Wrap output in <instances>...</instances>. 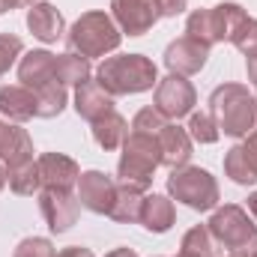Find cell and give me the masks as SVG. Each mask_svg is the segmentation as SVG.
<instances>
[{"instance_id":"ac0fdd59","label":"cell","mask_w":257,"mask_h":257,"mask_svg":"<svg viewBox=\"0 0 257 257\" xmlns=\"http://www.w3.org/2000/svg\"><path fill=\"white\" fill-rule=\"evenodd\" d=\"M156 141H159V150H162V165H165V168H171V171H174V168L189 165L194 141L189 138V132H186V128H180L177 123H168V126L156 135Z\"/></svg>"},{"instance_id":"d590c367","label":"cell","mask_w":257,"mask_h":257,"mask_svg":"<svg viewBox=\"0 0 257 257\" xmlns=\"http://www.w3.org/2000/svg\"><path fill=\"white\" fill-rule=\"evenodd\" d=\"M245 75H248V84L257 87V54L254 57H245Z\"/></svg>"},{"instance_id":"3957f363","label":"cell","mask_w":257,"mask_h":257,"mask_svg":"<svg viewBox=\"0 0 257 257\" xmlns=\"http://www.w3.org/2000/svg\"><path fill=\"white\" fill-rule=\"evenodd\" d=\"M66 51H75L81 57H108L111 51L120 48L123 33L114 24V18L108 12H84L69 30H66Z\"/></svg>"},{"instance_id":"e0dca14e","label":"cell","mask_w":257,"mask_h":257,"mask_svg":"<svg viewBox=\"0 0 257 257\" xmlns=\"http://www.w3.org/2000/svg\"><path fill=\"white\" fill-rule=\"evenodd\" d=\"M27 30L39 39V42H57L66 36V21L57 12L54 3H33L27 12Z\"/></svg>"},{"instance_id":"5b68a950","label":"cell","mask_w":257,"mask_h":257,"mask_svg":"<svg viewBox=\"0 0 257 257\" xmlns=\"http://www.w3.org/2000/svg\"><path fill=\"white\" fill-rule=\"evenodd\" d=\"M123 156L117 162V177L120 183L138 186L147 192V186L153 183V174L162 168V150L156 135H141V132H128L126 144L120 147Z\"/></svg>"},{"instance_id":"83f0119b","label":"cell","mask_w":257,"mask_h":257,"mask_svg":"<svg viewBox=\"0 0 257 257\" xmlns=\"http://www.w3.org/2000/svg\"><path fill=\"white\" fill-rule=\"evenodd\" d=\"M186 132H189V138L197 141V144H215V141L221 138V128H218L215 117H212L209 111H197V114H192Z\"/></svg>"},{"instance_id":"836d02e7","label":"cell","mask_w":257,"mask_h":257,"mask_svg":"<svg viewBox=\"0 0 257 257\" xmlns=\"http://www.w3.org/2000/svg\"><path fill=\"white\" fill-rule=\"evenodd\" d=\"M57 257H96L90 248H84V245H69V248H63Z\"/></svg>"},{"instance_id":"7a4b0ae2","label":"cell","mask_w":257,"mask_h":257,"mask_svg":"<svg viewBox=\"0 0 257 257\" xmlns=\"http://www.w3.org/2000/svg\"><path fill=\"white\" fill-rule=\"evenodd\" d=\"M96 81L117 99V96H135L153 90L159 84V72L156 63L144 54H117L99 63Z\"/></svg>"},{"instance_id":"d6a6232c","label":"cell","mask_w":257,"mask_h":257,"mask_svg":"<svg viewBox=\"0 0 257 257\" xmlns=\"http://www.w3.org/2000/svg\"><path fill=\"white\" fill-rule=\"evenodd\" d=\"M159 3H162V18H177L189 6V0H159Z\"/></svg>"},{"instance_id":"8fae6325","label":"cell","mask_w":257,"mask_h":257,"mask_svg":"<svg viewBox=\"0 0 257 257\" xmlns=\"http://www.w3.org/2000/svg\"><path fill=\"white\" fill-rule=\"evenodd\" d=\"M75 194H78L84 209H90L96 215H108L114 206V197H117V180L102 174V171H84L78 177Z\"/></svg>"},{"instance_id":"7402d4cb","label":"cell","mask_w":257,"mask_h":257,"mask_svg":"<svg viewBox=\"0 0 257 257\" xmlns=\"http://www.w3.org/2000/svg\"><path fill=\"white\" fill-rule=\"evenodd\" d=\"M90 132H93V141H96L105 153H111V150H120V147L126 144L128 123H126V117H123V114L108 111V114H102L99 120H93V123H90Z\"/></svg>"},{"instance_id":"1f68e13d","label":"cell","mask_w":257,"mask_h":257,"mask_svg":"<svg viewBox=\"0 0 257 257\" xmlns=\"http://www.w3.org/2000/svg\"><path fill=\"white\" fill-rule=\"evenodd\" d=\"M230 42H233L245 57H254L257 54V18H248V21L236 30V36H233Z\"/></svg>"},{"instance_id":"44dd1931","label":"cell","mask_w":257,"mask_h":257,"mask_svg":"<svg viewBox=\"0 0 257 257\" xmlns=\"http://www.w3.org/2000/svg\"><path fill=\"white\" fill-rule=\"evenodd\" d=\"M150 233H168L177 221V209L174 200L168 194H144V206H141V218H138Z\"/></svg>"},{"instance_id":"f35d334b","label":"cell","mask_w":257,"mask_h":257,"mask_svg":"<svg viewBox=\"0 0 257 257\" xmlns=\"http://www.w3.org/2000/svg\"><path fill=\"white\" fill-rule=\"evenodd\" d=\"M3 186H6V168L0 165V192H3Z\"/></svg>"},{"instance_id":"d4e9b609","label":"cell","mask_w":257,"mask_h":257,"mask_svg":"<svg viewBox=\"0 0 257 257\" xmlns=\"http://www.w3.org/2000/svg\"><path fill=\"white\" fill-rule=\"evenodd\" d=\"M33 93H36V117H42V120H51V117L63 114V108L69 105V93H66V87L60 81H51V84H45Z\"/></svg>"},{"instance_id":"ba28073f","label":"cell","mask_w":257,"mask_h":257,"mask_svg":"<svg viewBox=\"0 0 257 257\" xmlns=\"http://www.w3.org/2000/svg\"><path fill=\"white\" fill-rule=\"evenodd\" d=\"M111 18L120 27V33L144 36L162 21V3L159 0H111Z\"/></svg>"},{"instance_id":"603a6c76","label":"cell","mask_w":257,"mask_h":257,"mask_svg":"<svg viewBox=\"0 0 257 257\" xmlns=\"http://www.w3.org/2000/svg\"><path fill=\"white\" fill-rule=\"evenodd\" d=\"M141 206H144V189L128 186V183H117V197H114L108 218H114L120 224H132L141 218Z\"/></svg>"},{"instance_id":"4fadbf2b","label":"cell","mask_w":257,"mask_h":257,"mask_svg":"<svg viewBox=\"0 0 257 257\" xmlns=\"http://www.w3.org/2000/svg\"><path fill=\"white\" fill-rule=\"evenodd\" d=\"M36 168H39L42 189H66V192H72L78 186V177H81L78 162L63 156V153H42L36 159Z\"/></svg>"},{"instance_id":"277c9868","label":"cell","mask_w":257,"mask_h":257,"mask_svg":"<svg viewBox=\"0 0 257 257\" xmlns=\"http://www.w3.org/2000/svg\"><path fill=\"white\" fill-rule=\"evenodd\" d=\"M248 21V12L239 3H215L206 9H194L186 21V36L203 42L206 48L218 42H230L236 30Z\"/></svg>"},{"instance_id":"f546056e","label":"cell","mask_w":257,"mask_h":257,"mask_svg":"<svg viewBox=\"0 0 257 257\" xmlns=\"http://www.w3.org/2000/svg\"><path fill=\"white\" fill-rule=\"evenodd\" d=\"M21 54H24V42L15 33H0V78L21 60Z\"/></svg>"},{"instance_id":"ffe728a7","label":"cell","mask_w":257,"mask_h":257,"mask_svg":"<svg viewBox=\"0 0 257 257\" xmlns=\"http://www.w3.org/2000/svg\"><path fill=\"white\" fill-rule=\"evenodd\" d=\"M75 111H78L81 120L93 123L102 114L114 111V96L99 81H84L81 87H75Z\"/></svg>"},{"instance_id":"8d00e7d4","label":"cell","mask_w":257,"mask_h":257,"mask_svg":"<svg viewBox=\"0 0 257 257\" xmlns=\"http://www.w3.org/2000/svg\"><path fill=\"white\" fill-rule=\"evenodd\" d=\"M105 257H138V251H135V248H126V245H123V248H114V251H108Z\"/></svg>"},{"instance_id":"52a82bcc","label":"cell","mask_w":257,"mask_h":257,"mask_svg":"<svg viewBox=\"0 0 257 257\" xmlns=\"http://www.w3.org/2000/svg\"><path fill=\"white\" fill-rule=\"evenodd\" d=\"M168 194L174 200L186 203L194 212H209L218 203V183H215V177L209 171L183 165V168L171 171V177H168Z\"/></svg>"},{"instance_id":"9c48e42d","label":"cell","mask_w":257,"mask_h":257,"mask_svg":"<svg viewBox=\"0 0 257 257\" xmlns=\"http://www.w3.org/2000/svg\"><path fill=\"white\" fill-rule=\"evenodd\" d=\"M194 105H197V93H194L192 81H186L183 75H168L156 84V105L153 108H159L171 123L192 114Z\"/></svg>"},{"instance_id":"9a60e30c","label":"cell","mask_w":257,"mask_h":257,"mask_svg":"<svg viewBox=\"0 0 257 257\" xmlns=\"http://www.w3.org/2000/svg\"><path fill=\"white\" fill-rule=\"evenodd\" d=\"M30 159H33V141H30L27 128L9 126L0 120V165L6 171H12Z\"/></svg>"},{"instance_id":"cb8c5ba5","label":"cell","mask_w":257,"mask_h":257,"mask_svg":"<svg viewBox=\"0 0 257 257\" xmlns=\"http://www.w3.org/2000/svg\"><path fill=\"white\" fill-rule=\"evenodd\" d=\"M54 75L63 87H81L84 81H90L93 69H90V60L75 54V51H66L57 57V66H54Z\"/></svg>"},{"instance_id":"6da1fadb","label":"cell","mask_w":257,"mask_h":257,"mask_svg":"<svg viewBox=\"0 0 257 257\" xmlns=\"http://www.w3.org/2000/svg\"><path fill=\"white\" fill-rule=\"evenodd\" d=\"M209 114L227 138H248L257 132V99L245 84H221L209 96Z\"/></svg>"},{"instance_id":"7c38bea8","label":"cell","mask_w":257,"mask_h":257,"mask_svg":"<svg viewBox=\"0 0 257 257\" xmlns=\"http://www.w3.org/2000/svg\"><path fill=\"white\" fill-rule=\"evenodd\" d=\"M206 60H209V48L192 36H180L165 48V66L171 75H183V78L197 75L206 66Z\"/></svg>"},{"instance_id":"60d3db41","label":"cell","mask_w":257,"mask_h":257,"mask_svg":"<svg viewBox=\"0 0 257 257\" xmlns=\"http://www.w3.org/2000/svg\"><path fill=\"white\" fill-rule=\"evenodd\" d=\"M227 257H236V254H227Z\"/></svg>"},{"instance_id":"74e56055","label":"cell","mask_w":257,"mask_h":257,"mask_svg":"<svg viewBox=\"0 0 257 257\" xmlns=\"http://www.w3.org/2000/svg\"><path fill=\"white\" fill-rule=\"evenodd\" d=\"M248 212H251V215L257 218V192L248 194Z\"/></svg>"},{"instance_id":"5bb4252c","label":"cell","mask_w":257,"mask_h":257,"mask_svg":"<svg viewBox=\"0 0 257 257\" xmlns=\"http://www.w3.org/2000/svg\"><path fill=\"white\" fill-rule=\"evenodd\" d=\"M224 174L236 186H254L257 183V132L248 135L242 144L230 147L224 156Z\"/></svg>"},{"instance_id":"e575fe53","label":"cell","mask_w":257,"mask_h":257,"mask_svg":"<svg viewBox=\"0 0 257 257\" xmlns=\"http://www.w3.org/2000/svg\"><path fill=\"white\" fill-rule=\"evenodd\" d=\"M36 0H0V15L3 12H12V9H21V6H33Z\"/></svg>"},{"instance_id":"f1b7e54d","label":"cell","mask_w":257,"mask_h":257,"mask_svg":"<svg viewBox=\"0 0 257 257\" xmlns=\"http://www.w3.org/2000/svg\"><path fill=\"white\" fill-rule=\"evenodd\" d=\"M171 120L159 111V108H141L138 114H135V120H132V132H141V135H159L162 128L168 126Z\"/></svg>"},{"instance_id":"8992f818","label":"cell","mask_w":257,"mask_h":257,"mask_svg":"<svg viewBox=\"0 0 257 257\" xmlns=\"http://www.w3.org/2000/svg\"><path fill=\"white\" fill-rule=\"evenodd\" d=\"M209 233L221 248H227L236 257H251L257 251V224L248 218V212L236 203H227L212 212L209 218Z\"/></svg>"},{"instance_id":"4dcf8cb0","label":"cell","mask_w":257,"mask_h":257,"mask_svg":"<svg viewBox=\"0 0 257 257\" xmlns=\"http://www.w3.org/2000/svg\"><path fill=\"white\" fill-rule=\"evenodd\" d=\"M12 257H57V251H54L51 239H45V236H27V239H21L15 245Z\"/></svg>"},{"instance_id":"d6986e66","label":"cell","mask_w":257,"mask_h":257,"mask_svg":"<svg viewBox=\"0 0 257 257\" xmlns=\"http://www.w3.org/2000/svg\"><path fill=\"white\" fill-rule=\"evenodd\" d=\"M0 114L12 123H27L36 117V93L24 84H0Z\"/></svg>"},{"instance_id":"ab89813d","label":"cell","mask_w":257,"mask_h":257,"mask_svg":"<svg viewBox=\"0 0 257 257\" xmlns=\"http://www.w3.org/2000/svg\"><path fill=\"white\" fill-rule=\"evenodd\" d=\"M180 257H192V254H183V251H180Z\"/></svg>"},{"instance_id":"484cf974","label":"cell","mask_w":257,"mask_h":257,"mask_svg":"<svg viewBox=\"0 0 257 257\" xmlns=\"http://www.w3.org/2000/svg\"><path fill=\"white\" fill-rule=\"evenodd\" d=\"M180 248H183V254H192V257H218L221 254V245L215 242V236L209 233L206 224H197L192 230H186Z\"/></svg>"},{"instance_id":"b9f144b4","label":"cell","mask_w":257,"mask_h":257,"mask_svg":"<svg viewBox=\"0 0 257 257\" xmlns=\"http://www.w3.org/2000/svg\"><path fill=\"white\" fill-rule=\"evenodd\" d=\"M251 257H257V251H254V254H251Z\"/></svg>"},{"instance_id":"4316f807","label":"cell","mask_w":257,"mask_h":257,"mask_svg":"<svg viewBox=\"0 0 257 257\" xmlns=\"http://www.w3.org/2000/svg\"><path fill=\"white\" fill-rule=\"evenodd\" d=\"M6 183H9V189L15 194H39L42 189V183H39V168H36V159H30V162H24V165H18V168H12V171H6Z\"/></svg>"},{"instance_id":"30bf717a","label":"cell","mask_w":257,"mask_h":257,"mask_svg":"<svg viewBox=\"0 0 257 257\" xmlns=\"http://www.w3.org/2000/svg\"><path fill=\"white\" fill-rule=\"evenodd\" d=\"M39 212L54 233H66L81 215V200L66 189H39Z\"/></svg>"},{"instance_id":"2e32d148","label":"cell","mask_w":257,"mask_h":257,"mask_svg":"<svg viewBox=\"0 0 257 257\" xmlns=\"http://www.w3.org/2000/svg\"><path fill=\"white\" fill-rule=\"evenodd\" d=\"M54 66H57V54H51V51H27L18 60V81L24 87H30V90H39V87L57 81Z\"/></svg>"}]
</instances>
